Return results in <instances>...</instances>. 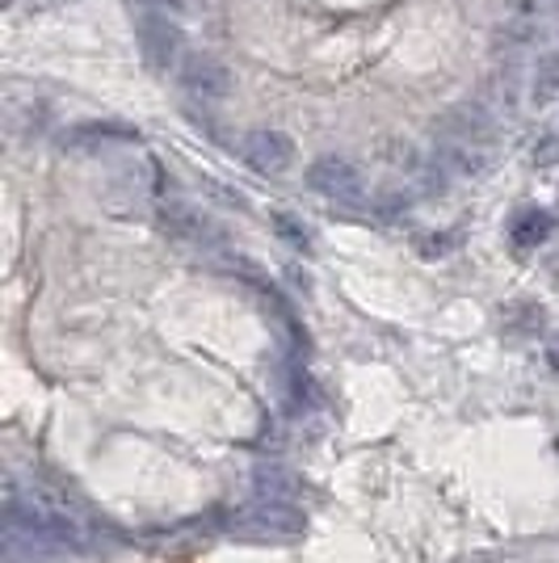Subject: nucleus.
<instances>
[{"instance_id": "39448f33", "label": "nucleus", "mask_w": 559, "mask_h": 563, "mask_svg": "<svg viewBox=\"0 0 559 563\" xmlns=\"http://www.w3.org/2000/svg\"><path fill=\"white\" fill-rule=\"evenodd\" d=\"M177 80H182V89L194 101H223V97L232 93L228 68L215 55H207V51H189L186 59L177 64Z\"/></svg>"}, {"instance_id": "f3484780", "label": "nucleus", "mask_w": 559, "mask_h": 563, "mask_svg": "<svg viewBox=\"0 0 559 563\" xmlns=\"http://www.w3.org/2000/svg\"><path fill=\"white\" fill-rule=\"evenodd\" d=\"M551 274H556V278H559V257H556V261H551Z\"/></svg>"}, {"instance_id": "2eb2a0df", "label": "nucleus", "mask_w": 559, "mask_h": 563, "mask_svg": "<svg viewBox=\"0 0 559 563\" xmlns=\"http://www.w3.org/2000/svg\"><path fill=\"white\" fill-rule=\"evenodd\" d=\"M547 362H551V366H556V371H559V336H556V341H551V350H547Z\"/></svg>"}, {"instance_id": "f257e3e1", "label": "nucleus", "mask_w": 559, "mask_h": 563, "mask_svg": "<svg viewBox=\"0 0 559 563\" xmlns=\"http://www.w3.org/2000/svg\"><path fill=\"white\" fill-rule=\"evenodd\" d=\"M9 542H25V555L43 551H94L97 526L68 493L51 484H13L9 488Z\"/></svg>"}, {"instance_id": "9b49d317", "label": "nucleus", "mask_w": 559, "mask_h": 563, "mask_svg": "<svg viewBox=\"0 0 559 563\" xmlns=\"http://www.w3.org/2000/svg\"><path fill=\"white\" fill-rule=\"evenodd\" d=\"M135 131H127V126H97V122H89V126H76L68 140H64V147H76V152H85V147H101V143L110 140H131Z\"/></svg>"}, {"instance_id": "ddd939ff", "label": "nucleus", "mask_w": 559, "mask_h": 563, "mask_svg": "<svg viewBox=\"0 0 559 563\" xmlns=\"http://www.w3.org/2000/svg\"><path fill=\"white\" fill-rule=\"evenodd\" d=\"M417 244H420V253H425V257H446V253H450V249H454V244H459V235H454V232L420 235Z\"/></svg>"}, {"instance_id": "1a4fd4ad", "label": "nucleus", "mask_w": 559, "mask_h": 563, "mask_svg": "<svg viewBox=\"0 0 559 563\" xmlns=\"http://www.w3.org/2000/svg\"><path fill=\"white\" fill-rule=\"evenodd\" d=\"M559 101V47L538 51L535 68H530V106L547 110Z\"/></svg>"}, {"instance_id": "423d86ee", "label": "nucleus", "mask_w": 559, "mask_h": 563, "mask_svg": "<svg viewBox=\"0 0 559 563\" xmlns=\"http://www.w3.org/2000/svg\"><path fill=\"white\" fill-rule=\"evenodd\" d=\"M140 51L147 71H168L177 68L186 55H182V30L168 22V18H143L140 22Z\"/></svg>"}, {"instance_id": "20e7f679", "label": "nucleus", "mask_w": 559, "mask_h": 563, "mask_svg": "<svg viewBox=\"0 0 559 563\" xmlns=\"http://www.w3.org/2000/svg\"><path fill=\"white\" fill-rule=\"evenodd\" d=\"M307 186L316 189V194H325V198H332V202H341V207H362L366 202L362 173L350 161H341V156H320L316 165L307 168Z\"/></svg>"}, {"instance_id": "dca6fc26", "label": "nucleus", "mask_w": 559, "mask_h": 563, "mask_svg": "<svg viewBox=\"0 0 559 563\" xmlns=\"http://www.w3.org/2000/svg\"><path fill=\"white\" fill-rule=\"evenodd\" d=\"M140 4H177V0H140Z\"/></svg>"}, {"instance_id": "6e6552de", "label": "nucleus", "mask_w": 559, "mask_h": 563, "mask_svg": "<svg viewBox=\"0 0 559 563\" xmlns=\"http://www.w3.org/2000/svg\"><path fill=\"white\" fill-rule=\"evenodd\" d=\"M556 228H559V219L551 211H542V207H522L509 223V244L517 253H535V249H542V244L556 235Z\"/></svg>"}, {"instance_id": "7ed1b4c3", "label": "nucleus", "mask_w": 559, "mask_h": 563, "mask_svg": "<svg viewBox=\"0 0 559 563\" xmlns=\"http://www.w3.org/2000/svg\"><path fill=\"white\" fill-rule=\"evenodd\" d=\"M232 534L240 539H261V542H286L304 534V514L295 505H282V500H256L253 509H240L232 521Z\"/></svg>"}, {"instance_id": "4468645a", "label": "nucleus", "mask_w": 559, "mask_h": 563, "mask_svg": "<svg viewBox=\"0 0 559 563\" xmlns=\"http://www.w3.org/2000/svg\"><path fill=\"white\" fill-rule=\"evenodd\" d=\"M535 165H538V168L559 165V131H551V135H547V140H542V143L535 147Z\"/></svg>"}, {"instance_id": "f8f14e48", "label": "nucleus", "mask_w": 559, "mask_h": 563, "mask_svg": "<svg viewBox=\"0 0 559 563\" xmlns=\"http://www.w3.org/2000/svg\"><path fill=\"white\" fill-rule=\"evenodd\" d=\"M274 228H278V235L286 240V244H295V249L311 253V232H307L299 219H291V214H274Z\"/></svg>"}, {"instance_id": "f03ea898", "label": "nucleus", "mask_w": 559, "mask_h": 563, "mask_svg": "<svg viewBox=\"0 0 559 563\" xmlns=\"http://www.w3.org/2000/svg\"><path fill=\"white\" fill-rule=\"evenodd\" d=\"M438 161L454 177H484L496 165V126L480 106H459L446 114L438 135Z\"/></svg>"}, {"instance_id": "9d476101", "label": "nucleus", "mask_w": 559, "mask_h": 563, "mask_svg": "<svg viewBox=\"0 0 559 563\" xmlns=\"http://www.w3.org/2000/svg\"><path fill=\"white\" fill-rule=\"evenodd\" d=\"M256 496L282 500V505H295V500L304 496V479L291 475V471H282V467H261L256 471Z\"/></svg>"}, {"instance_id": "0eeeda50", "label": "nucleus", "mask_w": 559, "mask_h": 563, "mask_svg": "<svg viewBox=\"0 0 559 563\" xmlns=\"http://www.w3.org/2000/svg\"><path fill=\"white\" fill-rule=\"evenodd\" d=\"M240 156L256 173L282 177L286 168L295 165V143L286 140L282 131H253V135H244V143H240Z\"/></svg>"}]
</instances>
